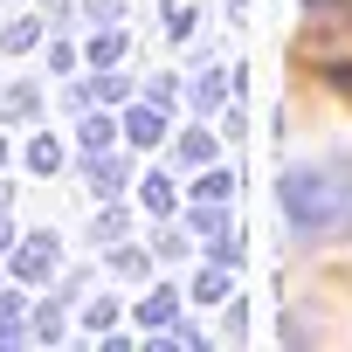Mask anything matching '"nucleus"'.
Listing matches in <instances>:
<instances>
[{"label": "nucleus", "mask_w": 352, "mask_h": 352, "mask_svg": "<svg viewBox=\"0 0 352 352\" xmlns=\"http://www.w3.org/2000/svg\"><path fill=\"white\" fill-rule=\"evenodd\" d=\"M283 208H290V228L324 242V235H345L352 228V180L338 166H297L290 180H283Z\"/></svg>", "instance_id": "nucleus-1"}, {"label": "nucleus", "mask_w": 352, "mask_h": 352, "mask_svg": "<svg viewBox=\"0 0 352 352\" xmlns=\"http://www.w3.org/2000/svg\"><path fill=\"white\" fill-rule=\"evenodd\" d=\"M159 131H166V124H159V111H145V104L124 118V138H131V145H159Z\"/></svg>", "instance_id": "nucleus-2"}, {"label": "nucleus", "mask_w": 352, "mask_h": 352, "mask_svg": "<svg viewBox=\"0 0 352 352\" xmlns=\"http://www.w3.org/2000/svg\"><path fill=\"white\" fill-rule=\"evenodd\" d=\"M49 263H56V249H49V235H35V249L21 256V276H49Z\"/></svg>", "instance_id": "nucleus-3"}, {"label": "nucleus", "mask_w": 352, "mask_h": 352, "mask_svg": "<svg viewBox=\"0 0 352 352\" xmlns=\"http://www.w3.org/2000/svg\"><path fill=\"white\" fill-rule=\"evenodd\" d=\"M104 145H111V124L90 118V124H83V152H104Z\"/></svg>", "instance_id": "nucleus-4"}, {"label": "nucleus", "mask_w": 352, "mask_h": 352, "mask_svg": "<svg viewBox=\"0 0 352 352\" xmlns=\"http://www.w3.org/2000/svg\"><path fill=\"white\" fill-rule=\"evenodd\" d=\"M228 187H235L228 173H208V180H201V194H208V201H228Z\"/></svg>", "instance_id": "nucleus-5"}, {"label": "nucleus", "mask_w": 352, "mask_h": 352, "mask_svg": "<svg viewBox=\"0 0 352 352\" xmlns=\"http://www.w3.org/2000/svg\"><path fill=\"white\" fill-rule=\"evenodd\" d=\"M166 318H173V297H166V290H159V297H152V304H145V324H166Z\"/></svg>", "instance_id": "nucleus-6"}]
</instances>
